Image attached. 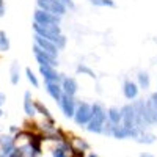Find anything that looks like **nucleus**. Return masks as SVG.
<instances>
[{"instance_id": "5", "label": "nucleus", "mask_w": 157, "mask_h": 157, "mask_svg": "<svg viewBox=\"0 0 157 157\" xmlns=\"http://www.w3.org/2000/svg\"><path fill=\"white\" fill-rule=\"evenodd\" d=\"M121 126L126 129H137L135 126V112L132 104H127V105L121 107Z\"/></svg>"}, {"instance_id": "21", "label": "nucleus", "mask_w": 157, "mask_h": 157, "mask_svg": "<svg viewBox=\"0 0 157 157\" xmlns=\"http://www.w3.org/2000/svg\"><path fill=\"white\" fill-rule=\"evenodd\" d=\"M0 50L2 52L10 50V38H8L6 32H3V30H0Z\"/></svg>"}, {"instance_id": "33", "label": "nucleus", "mask_w": 157, "mask_h": 157, "mask_svg": "<svg viewBox=\"0 0 157 157\" xmlns=\"http://www.w3.org/2000/svg\"><path fill=\"white\" fill-rule=\"evenodd\" d=\"M0 157H5V155H3V154H2V152H0Z\"/></svg>"}, {"instance_id": "24", "label": "nucleus", "mask_w": 157, "mask_h": 157, "mask_svg": "<svg viewBox=\"0 0 157 157\" xmlns=\"http://www.w3.org/2000/svg\"><path fill=\"white\" fill-rule=\"evenodd\" d=\"M25 75H27V80H29L35 88H38V86H39V80H38V77L35 75V72H33L30 68H25Z\"/></svg>"}, {"instance_id": "31", "label": "nucleus", "mask_w": 157, "mask_h": 157, "mask_svg": "<svg viewBox=\"0 0 157 157\" xmlns=\"http://www.w3.org/2000/svg\"><path fill=\"white\" fill-rule=\"evenodd\" d=\"M141 157H152V155H151V154H145V152H143V154H141Z\"/></svg>"}, {"instance_id": "13", "label": "nucleus", "mask_w": 157, "mask_h": 157, "mask_svg": "<svg viewBox=\"0 0 157 157\" xmlns=\"http://www.w3.org/2000/svg\"><path fill=\"white\" fill-rule=\"evenodd\" d=\"M46 91H47L49 96L54 99L55 102H60V99H61V96H63V90H61V85H60V83L47 82V83H46Z\"/></svg>"}, {"instance_id": "11", "label": "nucleus", "mask_w": 157, "mask_h": 157, "mask_svg": "<svg viewBox=\"0 0 157 157\" xmlns=\"http://www.w3.org/2000/svg\"><path fill=\"white\" fill-rule=\"evenodd\" d=\"M39 72L44 77V82H55V83H60L61 82V74H58V71L52 66H39Z\"/></svg>"}, {"instance_id": "7", "label": "nucleus", "mask_w": 157, "mask_h": 157, "mask_svg": "<svg viewBox=\"0 0 157 157\" xmlns=\"http://www.w3.org/2000/svg\"><path fill=\"white\" fill-rule=\"evenodd\" d=\"M58 105H60L61 112L64 113V116H66V118H72L74 112H75V107H77V102H75L74 96H68V94L63 93V96H61V99L58 102Z\"/></svg>"}, {"instance_id": "9", "label": "nucleus", "mask_w": 157, "mask_h": 157, "mask_svg": "<svg viewBox=\"0 0 157 157\" xmlns=\"http://www.w3.org/2000/svg\"><path fill=\"white\" fill-rule=\"evenodd\" d=\"M35 44H36L39 49H43L46 54H49V55H52V57L57 58V55H58V47L52 43V41H49V39L39 36V35H35Z\"/></svg>"}, {"instance_id": "23", "label": "nucleus", "mask_w": 157, "mask_h": 157, "mask_svg": "<svg viewBox=\"0 0 157 157\" xmlns=\"http://www.w3.org/2000/svg\"><path fill=\"white\" fill-rule=\"evenodd\" d=\"M77 74H85V75H88L91 78H96L94 71L91 69V68H88L86 64H78V66H77Z\"/></svg>"}, {"instance_id": "19", "label": "nucleus", "mask_w": 157, "mask_h": 157, "mask_svg": "<svg viewBox=\"0 0 157 157\" xmlns=\"http://www.w3.org/2000/svg\"><path fill=\"white\" fill-rule=\"evenodd\" d=\"M35 109H36V113H41L44 118H47V120H49L50 123H55V121H54V118H52V115H50V112H49V109L44 105L43 102L35 101Z\"/></svg>"}, {"instance_id": "22", "label": "nucleus", "mask_w": 157, "mask_h": 157, "mask_svg": "<svg viewBox=\"0 0 157 157\" xmlns=\"http://www.w3.org/2000/svg\"><path fill=\"white\" fill-rule=\"evenodd\" d=\"M6 157H27V145L25 146H14L13 151L6 155Z\"/></svg>"}, {"instance_id": "3", "label": "nucleus", "mask_w": 157, "mask_h": 157, "mask_svg": "<svg viewBox=\"0 0 157 157\" xmlns=\"http://www.w3.org/2000/svg\"><path fill=\"white\" fill-rule=\"evenodd\" d=\"M72 118L78 126H86L91 120V105L88 102H78Z\"/></svg>"}, {"instance_id": "25", "label": "nucleus", "mask_w": 157, "mask_h": 157, "mask_svg": "<svg viewBox=\"0 0 157 157\" xmlns=\"http://www.w3.org/2000/svg\"><path fill=\"white\" fill-rule=\"evenodd\" d=\"M90 3L94 5V6H109V8L115 6L113 0H90Z\"/></svg>"}, {"instance_id": "1", "label": "nucleus", "mask_w": 157, "mask_h": 157, "mask_svg": "<svg viewBox=\"0 0 157 157\" xmlns=\"http://www.w3.org/2000/svg\"><path fill=\"white\" fill-rule=\"evenodd\" d=\"M33 30H35V35H39V36L49 39V41H52L58 49H63L66 46V38H64V35H61V29L57 24L41 25V24L33 22Z\"/></svg>"}, {"instance_id": "30", "label": "nucleus", "mask_w": 157, "mask_h": 157, "mask_svg": "<svg viewBox=\"0 0 157 157\" xmlns=\"http://www.w3.org/2000/svg\"><path fill=\"white\" fill-rule=\"evenodd\" d=\"M5 99H6V98H5V94L2 93V91H0V107H2L3 104H5Z\"/></svg>"}, {"instance_id": "12", "label": "nucleus", "mask_w": 157, "mask_h": 157, "mask_svg": "<svg viewBox=\"0 0 157 157\" xmlns=\"http://www.w3.org/2000/svg\"><path fill=\"white\" fill-rule=\"evenodd\" d=\"M138 85L135 83V82H132V80H126L124 82V85H123V94H124V98L126 99H129V101H134L137 96H138Z\"/></svg>"}, {"instance_id": "32", "label": "nucleus", "mask_w": 157, "mask_h": 157, "mask_svg": "<svg viewBox=\"0 0 157 157\" xmlns=\"http://www.w3.org/2000/svg\"><path fill=\"white\" fill-rule=\"evenodd\" d=\"M88 157H98V155H96V154H94V152H91V154H90V155H88Z\"/></svg>"}, {"instance_id": "28", "label": "nucleus", "mask_w": 157, "mask_h": 157, "mask_svg": "<svg viewBox=\"0 0 157 157\" xmlns=\"http://www.w3.org/2000/svg\"><path fill=\"white\" fill-rule=\"evenodd\" d=\"M5 0H0V19H2L5 16Z\"/></svg>"}, {"instance_id": "17", "label": "nucleus", "mask_w": 157, "mask_h": 157, "mask_svg": "<svg viewBox=\"0 0 157 157\" xmlns=\"http://www.w3.org/2000/svg\"><path fill=\"white\" fill-rule=\"evenodd\" d=\"M10 80L13 85H17L21 80V66L17 61H13L11 63V68H10Z\"/></svg>"}, {"instance_id": "2", "label": "nucleus", "mask_w": 157, "mask_h": 157, "mask_svg": "<svg viewBox=\"0 0 157 157\" xmlns=\"http://www.w3.org/2000/svg\"><path fill=\"white\" fill-rule=\"evenodd\" d=\"M105 121H107V110L104 109L102 104L94 102L93 105H91V120L86 124V129L90 130V132L101 134Z\"/></svg>"}, {"instance_id": "8", "label": "nucleus", "mask_w": 157, "mask_h": 157, "mask_svg": "<svg viewBox=\"0 0 157 157\" xmlns=\"http://www.w3.org/2000/svg\"><path fill=\"white\" fill-rule=\"evenodd\" d=\"M33 19L36 24H41V25H47V24H60V16L57 14H52V13H47V11H43V10H36L35 14H33Z\"/></svg>"}, {"instance_id": "14", "label": "nucleus", "mask_w": 157, "mask_h": 157, "mask_svg": "<svg viewBox=\"0 0 157 157\" xmlns=\"http://www.w3.org/2000/svg\"><path fill=\"white\" fill-rule=\"evenodd\" d=\"M0 146H2V154L6 157L16 146V138L11 135H2L0 137Z\"/></svg>"}, {"instance_id": "29", "label": "nucleus", "mask_w": 157, "mask_h": 157, "mask_svg": "<svg viewBox=\"0 0 157 157\" xmlns=\"http://www.w3.org/2000/svg\"><path fill=\"white\" fill-rule=\"evenodd\" d=\"M149 101H151V104L154 105V109L157 110V93H152L151 98H149Z\"/></svg>"}, {"instance_id": "4", "label": "nucleus", "mask_w": 157, "mask_h": 157, "mask_svg": "<svg viewBox=\"0 0 157 157\" xmlns=\"http://www.w3.org/2000/svg\"><path fill=\"white\" fill-rule=\"evenodd\" d=\"M36 5L39 10L52 13V14H57L60 17L66 13V6H63L58 0H36Z\"/></svg>"}, {"instance_id": "18", "label": "nucleus", "mask_w": 157, "mask_h": 157, "mask_svg": "<svg viewBox=\"0 0 157 157\" xmlns=\"http://www.w3.org/2000/svg\"><path fill=\"white\" fill-rule=\"evenodd\" d=\"M137 80H138V88L141 90H148L149 85H151V78H149V74L146 71H140L138 75H137Z\"/></svg>"}, {"instance_id": "27", "label": "nucleus", "mask_w": 157, "mask_h": 157, "mask_svg": "<svg viewBox=\"0 0 157 157\" xmlns=\"http://www.w3.org/2000/svg\"><path fill=\"white\" fill-rule=\"evenodd\" d=\"M58 2L63 5V6H66V10L69 8V10H74V2H72V0H58Z\"/></svg>"}, {"instance_id": "10", "label": "nucleus", "mask_w": 157, "mask_h": 157, "mask_svg": "<svg viewBox=\"0 0 157 157\" xmlns=\"http://www.w3.org/2000/svg\"><path fill=\"white\" fill-rule=\"evenodd\" d=\"M61 90H63V93L64 94H68V96H75V93L78 91V83L74 77H68V75H63L61 77Z\"/></svg>"}, {"instance_id": "15", "label": "nucleus", "mask_w": 157, "mask_h": 157, "mask_svg": "<svg viewBox=\"0 0 157 157\" xmlns=\"http://www.w3.org/2000/svg\"><path fill=\"white\" fill-rule=\"evenodd\" d=\"M24 110L27 113V116H35L36 115V109H35V101L32 99V93L25 91L24 93Z\"/></svg>"}, {"instance_id": "6", "label": "nucleus", "mask_w": 157, "mask_h": 157, "mask_svg": "<svg viewBox=\"0 0 157 157\" xmlns=\"http://www.w3.org/2000/svg\"><path fill=\"white\" fill-rule=\"evenodd\" d=\"M33 55H35L36 61L39 63V66H52V68H55L57 64H58L55 57L46 54V52L43 49H39L36 44H33Z\"/></svg>"}, {"instance_id": "20", "label": "nucleus", "mask_w": 157, "mask_h": 157, "mask_svg": "<svg viewBox=\"0 0 157 157\" xmlns=\"http://www.w3.org/2000/svg\"><path fill=\"white\" fill-rule=\"evenodd\" d=\"M155 135L154 134H149V132H140L138 137H137V141L138 143H145V145H151V143L155 141Z\"/></svg>"}, {"instance_id": "26", "label": "nucleus", "mask_w": 157, "mask_h": 157, "mask_svg": "<svg viewBox=\"0 0 157 157\" xmlns=\"http://www.w3.org/2000/svg\"><path fill=\"white\" fill-rule=\"evenodd\" d=\"M74 143L78 146V148H75V149L85 151V149H88V148H90V146H88V143H86V141H83V140H80V138H75V140H74Z\"/></svg>"}, {"instance_id": "16", "label": "nucleus", "mask_w": 157, "mask_h": 157, "mask_svg": "<svg viewBox=\"0 0 157 157\" xmlns=\"http://www.w3.org/2000/svg\"><path fill=\"white\" fill-rule=\"evenodd\" d=\"M107 121H110L115 126H121V110L116 107H110L107 110Z\"/></svg>"}]
</instances>
